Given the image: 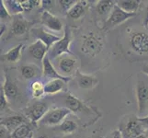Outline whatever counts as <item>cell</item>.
Instances as JSON below:
<instances>
[{
	"instance_id": "b9f144b4",
	"label": "cell",
	"mask_w": 148,
	"mask_h": 138,
	"mask_svg": "<svg viewBox=\"0 0 148 138\" xmlns=\"http://www.w3.org/2000/svg\"><path fill=\"white\" fill-rule=\"evenodd\" d=\"M32 135H30V136H29V138H33V136H32Z\"/></svg>"
},
{
	"instance_id": "e0dca14e",
	"label": "cell",
	"mask_w": 148,
	"mask_h": 138,
	"mask_svg": "<svg viewBox=\"0 0 148 138\" xmlns=\"http://www.w3.org/2000/svg\"><path fill=\"white\" fill-rule=\"evenodd\" d=\"M65 104H66V107H67V109L71 112H75H75L82 111L86 108V106L84 105L83 102L71 93H68L66 95Z\"/></svg>"
},
{
	"instance_id": "f1b7e54d",
	"label": "cell",
	"mask_w": 148,
	"mask_h": 138,
	"mask_svg": "<svg viewBox=\"0 0 148 138\" xmlns=\"http://www.w3.org/2000/svg\"><path fill=\"white\" fill-rule=\"evenodd\" d=\"M42 4V1H34V0H21V5L24 11H30L33 8Z\"/></svg>"
},
{
	"instance_id": "5b68a950",
	"label": "cell",
	"mask_w": 148,
	"mask_h": 138,
	"mask_svg": "<svg viewBox=\"0 0 148 138\" xmlns=\"http://www.w3.org/2000/svg\"><path fill=\"white\" fill-rule=\"evenodd\" d=\"M129 43L132 51L138 54H148V33L134 32L131 34Z\"/></svg>"
},
{
	"instance_id": "8992f818",
	"label": "cell",
	"mask_w": 148,
	"mask_h": 138,
	"mask_svg": "<svg viewBox=\"0 0 148 138\" xmlns=\"http://www.w3.org/2000/svg\"><path fill=\"white\" fill-rule=\"evenodd\" d=\"M136 15V13H128L125 12L124 10H122L121 8H119L117 5H115L112 11L109 15V18L105 22V28L111 29L114 28L118 25L125 22L126 20H128L132 18H134Z\"/></svg>"
},
{
	"instance_id": "d6986e66",
	"label": "cell",
	"mask_w": 148,
	"mask_h": 138,
	"mask_svg": "<svg viewBox=\"0 0 148 138\" xmlns=\"http://www.w3.org/2000/svg\"><path fill=\"white\" fill-rule=\"evenodd\" d=\"M141 3L140 0H120L116 2V5L125 12L136 13Z\"/></svg>"
},
{
	"instance_id": "30bf717a",
	"label": "cell",
	"mask_w": 148,
	"mask_h": 138,
	"mask_svg": "<svg viewBox=\"0 0 148 138\" xmlns=\"http://www.w3.org/2000/svg\"><path fill=\"white\" fill-rule=\"evenodd\" d=\"M145 127L137 119L130 120L121 132L123 138H136L142 134H145Z\"/></svg>"
},
{
	"instance_id": "484cf974",
	"label": "cell",
	"mask_w": 148,
	"mask_h": 138,
	"mask_svg": "<svg viewBox=\"0 0 148 138\" xmlns=\"http://www.w3.org/2000/svg\"><path fill=\"white\" fill-rule=\"evenodd\" d=\"M20 73L25 79H33L38 75V67L34 65H25L20 67Z\"/></svg>"
},
{
	"instance_id": "ac0fdd59",
	"label": "cell",
	"mask_w": 148,
	"mask_h": 138,
	"mask_svg": "<svg viewBox=\"0 0 148 138\" xmlns=\"http://www.w3.org/2000/svg\"><path fill=\"white\" fill-rule=\"evenodd\" d=\"M1 89H3L5 95L7 96L8 99L15 98L18 94V86L12 82L11 79L9 78V76L5 74V81L3 86H1Z\"/></svg>"
},
{
	"instance_id": "9c48e42d",
	"label": "cell",
	"mask_w": 148,
	"mask_h": 138,
	"mask_svg": "<svg viewBox=\"0 0 148 138\" xmlns=\"http://www.w3.org/2000/svg\"><path fill=\"white\" fill-rule=\"evenodd\" d=\"M42 76L49 80L62 79L64 82H68L71 80V78H65L58 72V70L55 69L53 64L51 63V60L48 55L45 56V58L42 60Z\"/></svg>"
},
{
	"instance_id": "ab89813d",
	"label": "cell",
	"mask_w": 148,
	"mask_h": 138,
	"mask_svg": "<svg viewBox=\"0 0 148 138\" xmlns=\"http://www.w3.org/2000/svg\"><path fill=\"white\" fill-rule=\"evenodd\" d=\"M136 138H147V135H146L145 134H142V135H140L139 136H137Z\"/></svg>"
},
{
	"instance_id": "cb8c5ba5",
	"label": "cell",
	"mask_w": 148,
	"mask_h": 138,
	"mask_svg": "<svg viewBox=\"0 0 148 138\" xmlns=\"http://www.w3.org/2000/svg\"><path fill=\"white\" fill-rule=\"evenodd\" d=\"M32 135H33V133L32 129H30L29 125L25 122V124L18 127V128L12 133L11 138H29Z\"/></svg>"
},
{
	"instance_id": "ba28073f",
	"label": "cell",
	"mask_w": 148,
	"mask_h": 138,
	"mask_svg": "<svg viewBox=\"0 0 148 138\" xmlns=\"http://www.w3.org/2000/svg\"><path fill=\"white\" fill-rule=\"evenodd\" d=\"M136 98L138 103V114L145 113L148 106V86L143 80H139L136 84Z\"/></svg>"
},
{
	"instance_id": "7bdbcfd3",
	"label": "cell",
	"mask_w": 148,
	"mask_h": 138,
	"mask_svg": "<svg viewBox=\"0 0 148 138\" xmlns=\"http://www.w3.org/2000/svg\"><path fill=\"white\" fill-rule=\"evenodd\" d=\"M147 138H148V135H147Z\"/></svg>"
},
{
	"instance_id": "d4e9b609",
	"label": "cell",
	"mask_w": 148,
	"mask_h": 138,
	"mask_svg": "<svg viewBox=\"0 0 148 138\" xmlns=\"http://www.w3.org/2000/svg\"><path fill=\"white\" fill-rule=\"evenodd\" d=\"M85 14V5L83 2L77 1L75 6L67 12V17L73 19H78Z\"/></svg>"
},
{
	"instance_id": "7402d4cb",
	"label": "cell",
	"mask_w": 148,
	"mask_h": 138,
	"mask_svg": "<svg viewBox=\"0 0 148 138\" xmlns=\"http://www.w3.org/2000/svg\"><path fill=\"white\" fill-rule=\"evenodd\" d=\"M116 5L115 1H110V0H100L97 5V12L99 15H107L110 14L114 6Z\"/></svg>"
},
{
	"instance_id": "ffe728a7",
	"label": "cell",
	"mask_w": 148,
	"mask_h": 138,
	"mask_svg": "<svg viewBox=\"0 0 148 138\" xmlns=\"http://www.w3.org/2000/svg\"><path fill=\"white\" fill-rule=\"evenodd\" d=\"M64 87V81L62 79H53L49 80L45 84V94L47 95H53L62 91Z\"/></svg>"
},
{
	"instance_id": "277c9868",
	"label": "cell",
	"mask_w": 148,
	"mask_h": 138,
	"mask_svg": "<svg viewBox=\"0 0 148 138\" xmlns=\"http://www.w3.org/2000/svg\"><path fill=\"white\" fill-rule=\"evenodd\" d=\"M71 113V111L67 108H55L49 110L48 112L44 115L40 124L47 126H55L61 124Z\"/></svg>"
},
{
	"instance_id": "f546056e",
	"label": "cell",
	"mask_w": 148,
	"mask_h": 138,
	"mask_svg": "<svg viewBox=\"0 0 148 138\" xmlns=\"http://www.w3.org/2000/svg\"><path fill=\"white\" fill-rule=\"evenodd\" d=\"M59 3H60V6L62 8V9L64 12L67 13L69 10L77 3V1H75V0H60Z\"/></svg>"
},
{
	"instance_id": "1f68e13d",
	"label": "cell",
	"mask_w": 148,
	"mask_h": 138,
	"mask_svg": "<svg viewBox=\"0 0 148 138\" xmlns=\"http://www.w3.org/2000/svg\"><path fill=\"white\" fill-rule=\"evenodd\" d=\"M0 92H1V93H0V107H1V111H2L7 108L8 103V99L7 98V96L5 95L2 89H0Z\"/></svg>"
},
{
	"instance_id": "8fae6325",
	"label": "cell",
	"mask_w": 148,
	"mask_h": 138,
	"mask_svg": "<svg viewBox=\"0 0 148 138\" xmlns=\"http://www.w3.org/2000/svg\"><path fill=\"white\" fill-rule=\"evenodd\" d=\"M32 33L34 35V37L37 40L42 41L43 43L47 45V47L50 49L52 46L61 39L57 35L49 33L42 28H32Z\"/></svg>"
},
{
	"instance_id": "7c38bea8",
	"label": "cell",
	"mask_w": 148,
	"mask_h": 138,
	"mask_svg": "<svg viewBox=\"0 0 148 138\" xmlns=\"http://www.w3.org/2000/svg\"><path fill=\"white\" fill-rule=\"evenodd\" d=\"M42 23L48 29L56 32H59L63 30L62 21L53 14L51 13L49 10H43L42 14Z\"/></svg>"
},
{
	"instance_id": "60d3db41",
	"label": "cell",
	"mask_w": 148,
	"mask_h": 138,
	"mask_svg": "<svg viewBox=\"0 0 148 138\" xmlns=\"http://www.w3.org/2000/svg\"><path fill=\"white\" fill-rule=\"evenodd\" d=\"M35 138H49L47 135H40V136H38V137H35Z\"/></svg>"
},
{
	"instance_id": "6da1fadb",
	"label": "cell",
	"mask_w": 148,
	"mask_h": 138,
	"mask_svg": "<svg viewBox=\"0 0 148 138\" xmlns=\"http://www.w3.org/2000/svg\"><path fill=\"white\" fill-rule=\"evenodd\" d=\"M72 42L71 39V30L66 26L64 29V37L61 38L58 42H56L52 47L50 48L48 56L49 58L56 59L64 54H72V52L70 51V44Z\"/></svg>"
},
{
	"instance_id": "d6a6232c",
	"label": "cell",
	"mask_w": 148,
	"mask_h": 138,
	"mask_svg": "<svg viewBox=\"0 0 148 138\" xmlns=\"http://www.w3.org/2000/svg\"><path fill=\"white\" fill-rule=\"evenodd\" d=\"M0 136H1V138H11L12 133L8 131L7 128H5L4 126L0 125Z\"/></svg>"
},
{
	"instance_id": "2e32d148",
	"label": "cell",
	"mask_w": 148,
	"mask_h": 138,
	"mask_svg": "<svg viewBox=\"0 0 148 138\" xmlns=\"http://www.w3.org/2000/svg\"><path fill=\"white\" fill-rule=\"evenodd\" d=\"M29 25H30L29 22H28L26 19L19 16L16 19H14L13 22H12L11 32L14 35L21 36V35H24L27 32Z\"/></svg>"
},
{
	"instance_id": "836d02e7",
	"label": "cell",
	"mask_w": 148,
	"mask_h": 138,
	"mask_svg": "<svg viewBox=\"0 0 148 138\" xmlns=\"http://www.w3.org/2000/svg\"><path fill=\"white\" fill-rule=\"evenodd\" d=\"M54 2L53 1H49V0H43L42 1V7L44 8V10H48L49 8H51L53 6V4Z\"/></svg>"
},
{
	"instance_id": "e575fe53",
	"label": "cell",
	"mask_w": 148,
	"mask_h": 138,
	"mask_svg": "<svg viewBox=\"0 0 148 138\" xmlns=\"http://www.w3.org/2000/svg\"><path fill=\"white\" fill-rule=\"evenodd\" d=\"M137 120L140 122H142V124L145 125V128H148V115L145 117H139V118H137Z\"/></svg>"
},
{
	"instance_id": "8d00e7d4",
	"label": "cell",
	"mask_w": 148,
	"mask_h": 138,
	"mask_svg": "<svg viewBox=\"0 0 148 138\" xmlns=\"http://www.w3.org/2000/svg\"><path fill=\"white\" fill-rule=\"evenodd\" d=\"M144 26L145 28H148V6L145 8V17L144 19Z\"/></svg>"
},
{
	"instance_id": "4fadbf2b",
	"label": "cell",
	"mask_w": 148,
	"mask_h": 138,
	"mask_svg": "<svg viewBox=\"0 0 148 138\" xmlns=\"http://www.w3.org/2000/svg\"><path fill=\"white\" fill-rule=\"evenodd\" d=\"M49 50L50 49L47 47V45L40 40H36L33 43H32L29 46V54L33 58L40 61H42L45 58V56L49 53Z\"/></svg>"
},
{
	"instance_id": "74e56055",
	"label": "cell",
	"mask_w": 148,
	"mask_h": 138,
	"mask_svg": "<svg viewBox=\"0 0 148 138\" xmlns=\"http://www.w3.org/2000/svg\"><path fill=\"white\" fill-rule=\"evenodd\" d=\"M143 72H144L146 76H148V65H144V67H143Z\"/></svg>"
},
{
	"instance_id": "83f0119b",
	"label": "cell",
	"mask_w": 148,
	"mask_h": 138,
	"mask_svg": "<svg viewBox=\"0 0 148 138\" xmlns=\"http://www.w3.org/2000/svg\"><path fill=\"white\" fill-rule=\"evenodd\" d=\"M77 129V124L71 120H64L59 126V130L64 134L69 135L72 134Z\"/></svg>"
},
{
	"instance_id": "603a6c76",
	"label": "cell",
	"mask_w": 148,
	"mask_h": 138,
	"mask_svg": "<svg viewBox=\"0 0 148 138\" xmlns=\"http://www.w3.org/2000/svg\"><path fill=\"white\" fill-rule=\"evenodd\" d=\"M43 83L40 80H35L30 84V94L34 99H40L45 94V88Z\"/></svg>"
},
{
	"instance_id": "7a4b0ae2",
	"label": "cell",
	"mask_w": 148,
	"mask_h": 138,
	"mask_svg": "<svg viewBox=\"0 0 148 138\" xmlns=\"http://www.w3.org/2000/svg\"><path fill=\"white\" fill-rule=\"evenodd\" d=\"M103 49L102 39L93 32H90L84 36L81 44V52L88 56L98 55Z\"/></svg>"
},
{
	"instance_id": "3957f363",
	"label": "cell",
	"mask_w": 148,
	"mask_h": 138,
	"mask_svg": "<svg viewBox=\"0 0 148 138\" xmlns=\"http://www.w3.org/2000/svg\"><path fill=\"white\" fill-rule=\"evenodd\" d=\"M72 55L73 54H64L56 58L58 72L65 78H71L73 74L75 75V73L77 72V70H76L77 60Z\"/></svg>"
},
{
	"instance_id": "d590c367",
	"label": "cell",
	"mask_w": 148,
	"mask_h": 138,
	"mask_svg": "<svg viewBox=\"0 0 148 138\" xmlns=\"http://www.w3.org/2000/svg\"><path fill=\"white\" fill-rule=\"evenodd\" d=\"M110 138H123V136H122V134L120 130H116L111 134Z\"/></svg>"
},
{
	"instance_id": "4dcf8cb0",
	"label": "cell",
	"mask_w": 148,
	"mask_h": 138,
	"mask_svg": "<svg viewBox=\"0 0 148 138\" xmlns=\"http://www.w3.org/2000/svg\"><path fill=\"white\" fill-rule=\"evenodd\" d=\"M8 17H10V13L8 11V9L6 7L5 1H1L0 2V18H1V19H6Z\"/></svg>"
},
{
	"instance_id": "44dd1931",
	"label": "cell",
	"mask_w": 148,
	"mask_h": 138,
	"mask_svg": "<svg viewBox=\"0 0 148 138\" xmlns=\"http://www.w3.org/2000/svg\"><path fill=\"white\" fill-rule=\"evenodd\" d=\"M23 48V44L20 43L17 46H15L11 50L8 51V52L3 55V60H6L10 63H16L21 57V51Z\"/></svg>"
},
{
	"instance_id": "52a82bcc",
	"label": "cell",
	"mask_w": 148,
	"mask_h": 138,
	"mask_svg": "<svg viewBox=\"0 0 148 138\" xmlns=\"http://www.w3.org/2000/svg\"><path fill=\"white\" fill-rule=\"evenodd\" d=\"M48 106L46 103L42 101L35 102L34 104L28 108L25 111V116L32 122V124H36L39 121H42L44 115L48 112Z\"/></svg>"
},
{
	"instance_id": "f35d334b",
	"label": "cell",
	"mask_w": 148,
	"mask_h": 138,
	"mask_svg": "<svg viewBox=\"0 0 148 138\" xmlns=\"http://www.w3.org/2000/svg\"><path fill=\"white\" fill-rule=\"evenodd\" d=\"M5 30H6V26H5L4 24H1V36H2V34H4Z\"/></svg>"
},
{
	"instance_id": "9a60e30c",
	"label": "cell",
	"mask_w": 148,
	"mask_h": 138,
	"mask_svg": "<svg viewBox=\"0 0 148 138\" xmlns=\"http://www.w3.org/2000/svg\"><path fill=\"white\" fill-rule=\"evenodd\" d=\"M23 124H25L24 117L18 114L5 117V118H1V120H0V125L4 126L5 128H7L11 133H13L18 127Z\"/></svg>"
},
{
	"instance_id": "4316f807",
	"label": "cell",
	"mask_w": 148,
	"mask_h": 138,
	"mask_svg": "<svg viewBox=\"0 0 148 138\" xmlns=\"http://www.w3.org/2000/svg\"><path fill=\"white\" fill-rule=\"evenodd\" d=\"M6 7L8 9L10 15H18L24 11L21 5V0H9V1H5Z\"/></svg>"
},
{
	"instance_id": "5bb4252c",
	"label": "cell",
	"mask_w": 148,
	"mask_h": 138,
	"mask_svg": "<svg viewBox=\"0 0 148 138\" xmlns=\"http://www.w3.org/2000/svg\"><path fill=\"white\" fill-rule=\"evenodd\" d=\"M75 80L78 87L82 89H91L95 88L99 83V80L95 76L83 74L78 70L75 73Z\"/></svg>"
}]
</instances>
